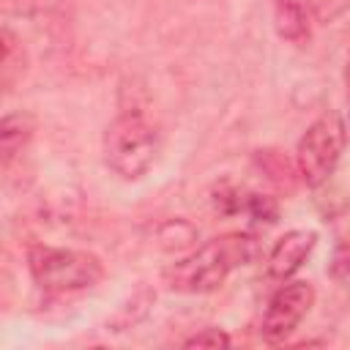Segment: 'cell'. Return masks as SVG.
I'll return each mask as SVG.
<instances>
[{"instance_id": "cell-9", "label": "cell", "mask_w": 350, "mask_h": 350, "mask_svg": "<svg viewBox=\"0 0 350 350\" xmlns=\"http://www.w3.org/2000/svg\"><path fill=\"white\" fill-rule=\"evenodd\" d=\"M25 66H27V57H25L19 38L8 27H3V33H0V74H3L5 90H11L16 85V79H22Z\"/></svg>"}, {"instance_id": "cell-10", "label": "cell", "mask_w": 350, "mask_h": 350, "mask_svg": "<svg viewBox=\"0 0 350 350\" xmlns=\"http://www.w3.org/2000/svg\"><path fill=\"white\" fill-rule=\"evenodd\" d=\"M159 241H161V249L167 252H180V249H189L194 241H197V230L183 221V219H175V221H167L161 230H159Z\"/></svg>"}, {"instance_id": "cell-2", "label": "cell", "mask_w": 350, "mask_h": 350, "mask_svg": "<svg viewBox=\"0 0 350 350\" xmlns=\"http://www.w3.org/2000/svg\"><path fill=\"white\" fill-rule=\"evenodd\" d=\"M33 282L49 295H68L96 287L104 279V262L93 252L36 243L27 252Z\"/></svg>"}, {"instance_id": "cell-5", "label": "cell", "mask_w": 350, "mask_h": 350, "mask_svg": "<svg viewBox=\"0 0 350 350\" xmlns=\"http://www.w3.org/2000/svg\"><path fill=\"white\" fill-rule=\"evenodd\" d=\"M312 304H314V287L309 282L282 284L265 304V312L260 320V334L268 342H279V339L290 336L301 325V320L309 314Z\"/></svg>"}, {"instance_id": "cell-3", "label": "cell", "mask_w": 350, "mask_h": 350, "mask_svg": "<svg viewBox=\"0 0 350 350\" xmlns=\"http://www.w3.org/2000/svg\"><path fill=\"white\" fill-rule=\"evenodd\" d=\"M159 153V131L142 112H120L104 131V161L123 180L142 178Z\"/></svg>"}, {"instance_id": "cell-14", "label": "cell", "mask_w": 350, "mask_h": 350, "mask_svg": "<svg viewBox=\"0 0 350 350\" xmlns=\"http://www.w3.org/2000/svg\"><path fill=\"white\" fill-rule=\"evenodd\" d=\"M347 3L350 0H312V8L320 22H331L334 16H339L347 8Z\"/></svg>"}, {"instance_id": "cell-12", "label": "cell", "mask_w": 350, "mask_h": 350, "mask_svg": "<svg viewBox=\"0 0 350 350\" xmlns=\"http://www.w3.org/2000/svg\"><path fill=\"white\" fill-rule=\"evenodd\" d=\"M71 0H11V8L22 16H55L63 14Z\"/></svg>"}, {"instance_id": "cell-4", "label": "cell", "mask_w": 350, "mask_h": 350, "mask_svg": "<svg viewBox=\"0 0 350 350\" xmlns=\"http://www.w3.org/2000/svg\"><path fill=\"white\" fill-rule=\"evenodd\" d=\"M345 145H347V126L336 112H325L314 123H309V129L301 134L295 148V172L301 183H306L309 189L325 183L336 170Z\"/></svg>"}, {"instance_id": "cell-11", "label": "cell", "mask_w": 350, "mask_h": 350, "mask_svg": "<svg viewBox=\"0 0 350 350\" xmlns=\"http://www.w3.org/2000/svg\"><path fill=\"white\" fill-rule=\"evenodd\" d=\"M241 211H246L254 221H265V224H273L276 216H279V205H276V200L268 197V194H254V191L243 194Z\"/></svg>"}, {"instance_id": "cell-13", "label": "cell", "mask_w": 350, "mask_h": 350, "mask_svg": "<svg viewBox=\"0 0 350 350\" xmlns=\"http://www.w3.org/2000/svg\"><path fill=\"white\" fill-rule=\"evenodd\" d=\"M232 339L221 331V328H216V325H208V328H202V331H197L194 336H189L186 342H183V347H227Z\"/></svg>"}, {"instance_id": "cell-1", "label": "cell", "mask_w": 350, "mask_h": 350, "mask_svg": "<svg viewBox=\"0 0 350 350\" xmlns=\"http://www.w3.org/2000/svg\"><path fill=\"white\" fill-rule=\"evenodd\" d=\"M257 257V241L249 232H227L205 241L186 257L175 260L164 271V284L172 293H213L224 279Z\"/></svg>"}, {"instance_id": "cell-8", "label": "cell", "mask_w": 350, "mask_h": 350, "mask_svg": "<svg viewBox=\"0 0 350 350\" xmlns=\"http://www.w3.org/2000/svg\"><path fill=\"white\" fill-rule=\"evenodd\" d=\"M33 129H36V123L25 112H11V115H5L0 120V159H3V167L5 170L22 153V148L30 142Z\"/></svg>"}, {"instance_id": "cell-6", "label": "cell", "mask_w": 350, "mask_h": 350, "mask_svg": "<svg viewBox=\"0 0 350 350\" xmlns=\"http://www.w3.org/2000/svg\"><path fill=\"white\" fill-rule=\"evenodd\" d=\"M314 243H317L314 230H290V232H284L268 254V273L279 282L290 279L309 260Z\"/></svg>"}, {"instance_id": "cell-15", "label": "cell", "mask_w": 350, "mask_h": 350, "mask_svg": "<svg viewBox=\"0 0 350 350\" xmlns=\"http://www.w3.org/2000/svg\"><path fill=\"white\" fill-rule=\"evenodd\" d=\"M347 96H350V71H347Z\"/></svg>"}, {"instance_id": "cell-7", "label": "cell", "mask_w": 350, "mask_h": 350, "mask_svg": "<svg viewBox=\"0 0 350 350\" xmlns=\"http://www.w3.org/2000/svg\"><path fill=\"white\" fill-rule=\"evenodd\" d=\"M312 16H314V8H312V0H273V25H276V33L301 46L309 41L312 36Z\"/></svg>"}]
</instances>
